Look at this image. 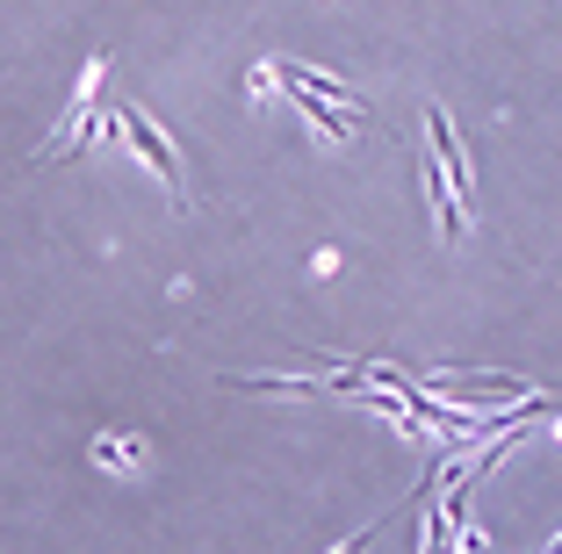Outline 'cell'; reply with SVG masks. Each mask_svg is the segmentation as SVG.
<instances>
[{"label":"cell","mask_w":562,"mask_h":554,"mask_svg":"<svg viewBox=\"0 0 562 554\" xmlns=\"http://www.w3.org/2000/svg\"><path fill=\"white\" fill-rule=\"evenodd\" d=\"M432 396H454V404H519L533 396L519 375H483V368H447V375H426Z\"/></svg>","instance_id":"obj_1"},{"label":"cell","mask_w":562,"mask_h":554,"mask_svg":"<svg viewBox=\"0 0 562 554\" xmlns=\"http://www.w3.org/2000/svg\"><path fill=\"white\" fill-rule=\"evenodd\" d=\"M116 131L131 137V145L145 151L151 166H159V180H166V195H173V202H181V210H188V180H181V159H173V145H166V137H159V123H151L145 109H131V101H123V109H116Z\"/></svg>","instance_id":"obj_2"},{"label":"cell","mask_w":562,"mask_h":554,"mask_svg":"<svg viewBox=\"0 0 562 554\" xmlns=\"http://www.w3.org/2000/svg\"><path fill=\"white\" fill-rule=\"evenodd\" d=\"M94 454H101V461H145V440H101Z\"/></svg>","instance_id":"obj_3"}]
</instances>
